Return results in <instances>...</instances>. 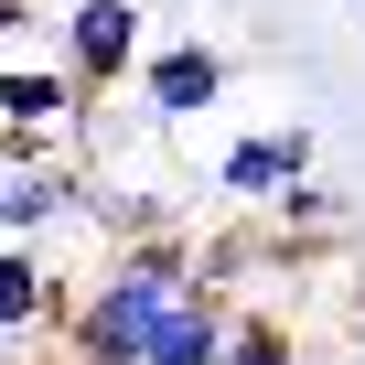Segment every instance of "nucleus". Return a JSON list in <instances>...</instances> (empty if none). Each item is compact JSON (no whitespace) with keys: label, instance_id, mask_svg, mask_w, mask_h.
Returning <instances> with one entry per match:
<instances>
[{"label":"nucleus","instance_id":"f257e3e1","mask_svg":"<svg viewBox=\"0 0 365 365\" xmlns=\"http://www.w3.org/2000/svg\"><path fill=\"white\" fill-rule=\"evenodd\" d=\"M182 301H194V237H182V226H161V237H118V247L97 258L76 322H65V354H76V365H140L150 333H161Z\"/></svg>","mask_w":365,"mask_h":365},{"label":"nucleus","instance_id":"f03ea898","mask_svg":"<svg viewBox=\"0 0 365 365\" xmlns=\"http://www.w3.org/2000/svg\"><path fill=\"white\" fill-rule=\"evenodd\" d=\"M150 11L140 0H76V11L54 22V54H65V76L86 86V97H118V86H140V65H150V33H140Z\"/></svg>","mask_w":365,"mask_h":365},{"label":"nucleus","instance_id":"7ed1b4c3","mask_svg":"<svg viewBox=\"0 0 365 365\" xmlns=\"http://www.w3.org/2000/svg\"><path fill=\"white\" fill-rule=\"evenodd\" d=\"M86 108L97 97L65 76V54L54 65H0V150H76Z\"/></svg>","mask_w":365,"mask_h":365},{"label":"nucleus","instance_id":"20e7f679","mask_svg":"<svg viewBox=\"0 0 365 365\" xmlns=\"http://www.w3.org/2000/svg\"><path fill=\"white\" fill-rule=\"evenodd\" d=\"M86 194L76 150H0V237H54Z\"/></svg>","mask_w":365,"mask_h":365},{"label":"nucleus","instance_id":"39448f33","mask_svg":"<svg viewBox=\"0 0 365 365\" xmlns=\"http://www.w3.org/2000/svg\"><path fill=\"white\" fill-rule=\"evenodd\" d=\"M215 97H226V54H215L205 33H194V43H161V54L140 65V118H150V129H194Z\"/></svg>","mask_w":365,"mask_h":365},{"label":"nucleus","instance_id":"423d86ee","mask_svg":"<svg viewBox=\"0 0 365 365\" xmlns=\"http://www.w3.org/2000/svg\"><path fill=\"white\" fill-rule=\"evenodd\" d=\"M54 322H76V290H65V269L43 258V237H0V344L54 333Z\"/></svg>","mask_w":365,"mask_h":365},{"label":"nucleus","instance_id":"0eeeda50","mask_svg":"<svg viewBox=\"0 0 365 365\" xmlns=\"http://www.w3.org/2000/svg\"><path fill=\"white\" fill-rule=\"evenodd\" d=\"M290 172H301V161H290V140H279V129H247V140H226V150H215V194H226V205H247V215H269V194H279Z\"/></svg>","mask_w":365,"mask_h":365},{"label":"nucleus","instance_id":"6e6552de","mask_svg":"<svg viewBox=\"0 0 365 365\" xmlns=\"http://www.w3.org/2000/svg\"><path fill=\"white\" fill-rule=\"evenodd\" d=\"M226 344H237V301H215V290H194L161 333H150V354L140 365H226Z\"/></svg>","mask_w":365,"mask_h":365},{"label":"nucleus","instance_id":"1a4fd4ad","mask_svg":"<svg viewBox=\"0 0 365 365\" xmlns=\"http://www.w3.org/2000/svg\"><path fill=\"white\" fill-rule=\"evenodd\" d=\"M279 247H290L279 226H215V237H194V290L237 301V290H247V269H269Z\"/></svg>","mask_w":365,"mask_h":365},{"label":"nucleus","instance_id":"9d476101","mask_svg":"<svg viewBox=\"0 0 365 365\" xmlns=\"http://www.w3.org/2000/svg\"><path fill=\"white\" fill-rule=\"evenodd\" d=\"M269 226H279L290 247H312V237H344V194H333V182H312V172H290L279 194H269Z\"/></svg>","mask_w":365,"mask_h":365},{"label":"nucleus","instance_id":"9b49d317","mask_svg":"<svg viewBox=\"0 0 365 365\" xmlns=\"http://www.w3.org/2000/svg\"><path fill=\"white\" fill-rule=\"evenodd\" d=\"M226 365H301V344H290V322H269V312H237V344H226Z\"/></svg>","mask_w":365,"mask_h":365},{"label":"nucleus","instance_id":"f8f14e48","mask_svg":"<svg viewBox=\"0 0 365 365\" xmlns=\"http://www.w3.org/2000/svg\"><path fill=\"white\" fill-rule=\"evenodd\" d=\"M33 22V0H0V65H11V33Z\"/></svg>","mask_w":365,"mask_h":365},{"label":"nucleus","instance_id":"ddd939ff","mask_svg":"<svg viewBox=\"0 0 365 365\" xmlns=\"http://www.w3.org/2000/svg\"><path fill=\"white\" fill-rule=\"evenodd\" d=\"M354 365H365V301H354Z\"/></svg>","mask_w":365,"mask_h":365}]
</instances>
